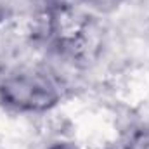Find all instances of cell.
Returning a JSON list of instances; mask_svg holds the SVG:
<instances>
[{
    "label": "cell",
    "mask_w": 149,
    "mask_h": 149,
    "mask_svg": "<svg viewBox=\"0 0 149 149\" xmlns=\"http://www.w3.org/2000/svg\"><path fill=\"white\" fill-rule=\"evenodd\" d=\"M0 95L9 106L26 111H43L59 101L57 87L42 74H17L7 78L0 85Z\"/></svg>",
    "instance_id": "6da1fadb"
},
{
    "label": "cell",
    "mask_w": 149,
    "mask_h": 149,
    "mask_svg": "<svg viewBox=\"0 0 149 149\" xmlns=\"http://www.w3.org/2000/svg\"><path fill=\"white\" fill-rule=\"evenodd\" d=\"M50 149H76V148L71 146V144H56L54 148H50Z\"/></svg>",
    "instance_id": "7a4b0ae2"
}]
</instances>
